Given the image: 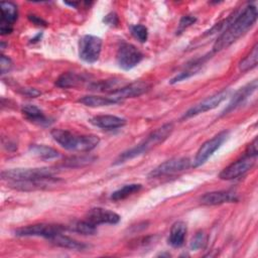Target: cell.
Masks as SVG:
<instances>
[{
    "label": "cell",
    "mask_w": 258,
    "mask_h": 258,
    "mask_svg": "<svg viewBox=\"0 0 258 258\" xmlns=\"http://www.w3.org/2000/svg\"><path fill=\"white\" fill-rule=\"evenodd\" d=\"M257 15V8L254 5L246 6L234 20L230 21L226 29L217 38L213 45V51H221L237 41L254 25Z\"/></svg>",
    "instance_id": "obj_1"
},
{
    "label": "cell",
    "mask_w": 258,
    "mask_h": 258,
    "mask_svg": "<svg viewBox=\"0 0 258 258\" xmlns=\"http://www.w3.org/2000/svg\"><path fill=\"white\" fill-rule=\"evenodd\" d=\"M172 130H173L172 123L163 124L161 127L152 131L143 141H141L140 143L136 144L130 149H127L123 151L121 154H119V156L115 159V162L113 164L114 165L121 164L127 160H130L132 158H135L137 156H140L148 152L154 146L158 145L159 143H162L171 134Z\"/></svg>",
    "instance_id": "obj_2"
},
{
    "label": "cell",
    "mask_w": 258,
    "mask_h": 258,
    "mask_svg": "<svg viewBox=\"0 0 258 258\" xmlns=\"http://www.w3.org/2000/svg\"><path fill=\"white\" fill-rule=\"evenodd\" d=\"M50 134L53 140L61 147L74 151H91L100 142V138L97 135H80L63 129H53Z\"/></svg>",
    "instance_id": "obj_3"
},
{
    "label": "cell",
    "mask_w": 258,
    "mask_h": 258,
    "mask_svg": "<svg viewBox=\"0 0 258 258\" xmlns=\"http://www.w3.org/2000/svg\"><path fill=\"white\" fill-rule=\"evenodd\" d=\"M56 170L51 167H34V168H13L1 172L2 179L9 181H28L53 177Z\"/></svg>",
    "instance_id": "obj_4"
},
{
    "label": "cell",
    "mask_w": 258,
    "mask_h": 258,
    "mask_svg": "<svg viewBox=\"0 0 258 258\" xmlns=\"http://www.w3.org/2000/svg\"><path fill=\"white\" fill-rule=\"evenodd\" d=\"M228 136H229V131L224 130L216 134L211 139L204 142L202 146L199 148V150L197 151V154L194 158L191 165L194 167H199L203 165L205 162H207L208 159L215 153V151H217L222 146V144L227 140Z\"/></svg>",
    "instance_id": "obj_5"
},
{
    "label": "cell",
    "mask_w": 258,
    "mask_h": 258,
    "mask_svg": "<svg viewBox=\"0 0 258 258\" xmlns=\"http://www.w3.org/2000/svg\"><path fill=\"white\" fill-rule=\"evenodd\" d=\"M102 49V39L96 35L86 34L79 41V56L86 62L94 63L99 59Z\"/></svg>",
    "instance_id": "obj_6"
},
{
    "label": "cell",
    "mask_w": 258,
    "mask_h": 258,
    "mask_svg": "<svg viewBox=\"0 0 258 258\" xmlns=\"http://www.w3.org/2000/svg\"><path fill=\"white\" fill-rule=\"evenodd\" d=\"M66 228L56 224H33L25 227H21L15 230V235L19 237H43L50 239L56 234L62 233Z\"/></svg>",
    "instance_id": "obj_7"
},
{
    "label": "cell",
    "mask_w": 258,
    "mask_h": 258,
    "mask_svg": "<svg viewBox=\"0 0 258 258\" xmlns=\"http://www.w3.org/2000/svg\"><path fill=\"white\" fill-rule=\"evenodd\" d=\"M143 53L133 44L124 42L122 43L117 50L116 60L119 66L124 71H129L135 68L142 59Z\"/></svg>",
    "instance_id": "obj_8"
},
{
    "label": "cell",
    "mask_w": 258,
    "mask_h": 258,
    "mask_svg": "<svg viewBox=\"0 0 258 258\" xmlns=\"http://www.w3.org/2000/svg\"><path fill=\"white\" fill-rule=\"evenodd\" d=\"M191 165V161L188 157H174L171 159H168L162 163H160L158 166H156L154 169H152L148 177H160V176H167L172 175L178 172H181L183 170H186Z\"/></svg>",
    "instance_id": "obj_9"
},
{
    "label": "cell",
    "mask_w": 258,
    "mask_h": 258,
    "mask_svg": "<svg viewBox=\"0 0 258 258\" xmlns=\"http://www.w3.org/2000/svg\"><path fill=\"white\" fill-rule=\"evenodd\" d=\"M256 157L245 154L242 158L234 161L227 167H225L220 173L219 177L224 180L236 179L245 173H247L255 164Z\"/></svg>",
    "instance_id": "obj_10"
},
{
    "label": "cell",
    "mask_w": 258,
    "mask_h": 258,
    "mask_svg": "<svg viewBox=\"0 0 258 258\" xmlns=\"http://www.w3.org/2000/svg\"><path fill=\"white\" fill-rule=\"evenodd\" d=\"M230 94V90H223L219 93H216L208 98H206L205 100H203L202 102L196 104L195 106H192L191 108H189L182 116V119H188L191 118L194 116H197L199 114L205 113L207 111L213 110L216 107H218Z\"/></svg>",
    "instance_id": "obj_11"
},
{
    "label": "cell",
    "mask_w": 258,
    "mask_h": 258,
    "mask_svg": "<svg viewBox=\"0 0 258 258\" xmlns=\"http://www.w3.org/2000/svg\"><path fill=\"white\" fill-rule=\"evenodd\" d=\"M149 90V85L145 82H134L129 85L118 88L117 90L109 93V97L113 99L117 104L128 98H135Z\"/></svg>",
    "instance_id": "obj_12"
},
{
    "label": "cell",
    "mask_w": 258,
    "mask_h": 258,
    "mask_svg": "<svg viewBox=\"0 0 258 258\" xmlns=\"http://www.w3.org/2000/svg\"><path fill=\"white\" fill-rule=\"evenodd\" d=\"M1 20H0V32L2 35H6L12 32L13 23L17 19V6L12 2H1Z\"/></svg>",
    "instance_id": "obj_13"
},
{
    "label": "cell",
    "mask_w": 258,
    "mask_h": 258,
    "mask_svg": "<svg viewBox=\"0 0 258 258\" xmlns=\"http://www.w3.org/2000/svg\"><path fill=\"white\" fill-rule=\"evenodd\" d=\"M86 220L90 221L96 226L102 224L115 225L120 222V216L117 213L99 207L90 209L86 215Z\"/></svg>",
    "instance_id": "obj_14"
},
{
    "label": "cell",
    "mask_w": 258,
    "mask_h": 258,
    "mask_svg": "<svg viewBox=\"0 0 258 258\" xmlns=\"http://www.w3.org/2000/svg\"><path fill=\"white\" fill-rule=\"evenodd\" d=\"M256 89H257V80H253L251 83H249L246 86L240 88L234 94L230 103L228 104V106L223 111L222 115H226V114L232 112L233 110H235L236 108H238L239 106H241L248 99V97H250L256 91Z\"/></svg>",
    "instance_id": "obj_15"
},
{
    "label": "cell",
    "mask_w": 258,
    "mask_h": 258,
    "mask_svg": "<svg viewBox=\"0 0 258 258\" xmlns=\"http://www.w3.org/2000/svg\"><path fill=\"white\" fill-rule=\"evenodd\" d=\"M200 201L201 204L206 206H217L225 203L237 202L238 197L233 190H216L205 194Z\"/></svg>",
    "instance_id": "obj_16"
},
{
    "label": "cell",
    "mask_w": 258,
    "mask_h": 258,
    "mask_svg": "<svg viewBox=\"0 0 258 258\" xmlns=\"http://www.w3.org/2000/svg\"><path fill=\"white\" fill-rule=\"evenodd\" d=\"M24 117L36 124V125H39V126H43V127H46V126H49L53 121L49 118H47L44 113L38 108L36 107L35 105H31V104H26L24 106H22V109H21Z\"/></svg>",
    "instance_id": "obj_17"
},
{
    "label": "cell",
    "mask_w": 258,
    "mask_h": 258,
    "mask_svg": "<svg viewBox=\"0 0 258 258\" xmlns=\"http://www.w3.org/2000/svg\"><path fill=\"white\" fill-rule=\"evenodd\" d=\"M90 123L102 129H116L124 126L126 120L115 115H98L91 118Z\"/></svg>",
    "instance_id": "obj_18"
},
{
    "label": "cell",
    "mask_w": 258,
    "mask_h": 258,
    "mask_svg": "<svg viewBox=\"0 0 258 258\" xmlns=\"http://www.w3.org/2000/svg\"><path fill=\"white\" fill-rule=\"evenodd\" d=\"M187 227L186 224L182 221L175 222L170 229L169 237H168V244L173 248L181 247L184 243L186 237Z\"/></svg>",
    "instance_id": "obj_19"
},
{
    "label": "cell",
    "mask_w": 258,
    "mask_h": 258,
    "mask_svg": "<svg viewBox=\"0 0 258 258\" xmlns=\"http://www.w3.org/2000/svg\"><path fill=\"white\" fill-rule=\"evenodd\" d=\"M86 82V78L83 75L74 73V72H66L62 73L55 81V86L58 88L69 89L80 86Z\"/></svg>",
    "instance_id": "obj_20"
},
{
    "label": "cell",
    "mask_w": 258,
    "mask_h": 258,
    "mask_svg": "<svg viewBox=\"0 0 258 258\" xmlns=\"http://www.w3.org/2000/svg\"><path fill=\"white\" fill-rule=\"evenodd\" d=\"M49 240L55 246L67 248V249H73V250H80L81 251V250H85L87 248L86 244H84L82 242H79V241H77V240H75V239H73L69 236H66L62 233L56 234L55 236L51 237Z\"/></svg>",
    "instance_id": "obj_21"
},
{
    "label": "cell",
    "mask_w": 258,
    "mask_h": 258,
    "mask_svg": "<svg viewBox=\"0 0 258 258\" xmlns=\"http://www.w3.org/2000/svg\"><path fill=\"white\" fill-rule=\"evenodd\" d=\"M97 156L91 155V154H84V155H75V156H70L66 158L61 162L62 167L67 168H79L83 166H87L94 161H96Z\"/></svg>",
    "instance_id": "obj_22"
},
{
    "label": "cell",
    "mask_w": 258,
    "mask_h": 258,
    "mask_svg": "<svg viewBox=\"0 0 258 258\" xmlns=\"http://www.w3.org/2000/svg\"><path fill=\"white\" fill-rule=\"evenodd\" d=\"M29 152L42 159H52L59 156L57 150L43 144H31L29 146Z\"/></svg>",
    "instance_id": "obj_23"
},
{
    "label": "cell",
    "mask_w": 258,
    "mask_h": 258,
    "mask_svg": "<svg viewBox=\"0 0 258 258\" xmlns=\"http://www.w3.org/2000/svg\"><path fill=\"white\" fill-rule=\"evenodd\" d=\"M142 185L140 183H129V184H125L122 187L116 189L115 191L112 192L110 199L114 202H118V201H122L127 199L128 197L138 192L141 189Z\"/></svg>",
    "instance_id": "obj_24"
},
{
    "label": "cell",
    "mask_w": 258,
    "mask_h": 258,
    "mask_svg": "<svg viewBox=\"0 0 258 258\" xmlns=\"http://www.w3.org/2000/svg\"><path fill=\"white\" fill-rule=\"evenodd\" d=\"M79 102L88 107H104V106H110V105L117 104L109 96L103 97V96H93V95L84 96L81 99H79Z\"/></svg>",
    "instance_id": "obj_25"
},
{
    "label": "cell",
    "mask_w": 258,
    "mask_h": 258,
    "mask_svg": "<svg viewBox=\"0 0 258 258\" xmlns=\"http://www.w3.org/2000/svg\"><path fill=\"white\" fill-rule=\"evenodd\" d=\"M258 60V45L257 43L252 47L251 51L239 62V69L241 72H247L257 66Z\"/></svg>",
    "instance_id": "obj_26"
},
{
    "label": "cell",
    "mask_w": 258,
    "mask_h": 258,
    "mask_svg": "<svg viewBox=\"0 0 258 258\" xmlns=\"http://www.w3.org/2000/svg\"><path fill=\"white\" fill-rule=\"evenodd\" d=\"M118 80L114 79V80H101V81H98V82H94V83H91L89 85V90L91 91H98V92H113L115 90H117L118 88L117 85H118Z\"/></svg>",
    "instance_id": "obj_27"
},
{
    "label": "cell",
    "mask_w": 258,
    "mask_h": 258,
    "mask_svg": "<svg viewBox=\"0 0 258 258\" xmlns=\"http://www.w3.org/2000/svg\"><path fill=\"white\" fill-rule=\"evenodd\" d=\"M72 229H73L75 232L80 233V234H83V235H94V234L97 232L96 225H94L93 223H91V222L88 221V220L76 222V223L73 225Z\"/></svg>",
    "instance_id": "obj_28"
},
{
    "label": "cell",
    "mask_w": 258,
    "mask_h": 258,
    "mask_svg": "<svg viewBox=\"0 0 258 258\" xmlns=\"http://www.w3.org/2000/svg\"><path fill=\"white\" fill-rule=\"evenodd\" d=\"M130 31L131 34L140 42H145L147 40L148 37V30L146 28V26L142 25V24H136V25H132L130 27Z\"/></svg>",
    "instance_id": "obj_29"
},
{
    "label": "cell",
    "mask_w": 258,
    "mask_h": 258,
    "mask_svg": "<svg viewBox=\"0 0 258 258\" xmlns=\"http://www.w3.org/2000/svg\"><path fill=\"white\" fill-rule=\"evenodd\" d=\"M207 244V235L204 232H199L196 234V236L192 238L190 244H189V248L190 250H200L203 249Z\"/></svg>",
    "instance_id": "obj_30"
},
{
    "label": "cell",
    "mask_w": 258,
    "mask_h": 258,
    "mask_svg": "<svg viewBox=\"0 0 258 258\" xmlns=\"http://www.w3.org/2000/svg\"><path fill=\"white\" fill-rule=\"evenodd\" d=\"M197 21V18L195 16L191 15H184L181 17V19L179 20L177 29H176V34H180L181 32H183L186 28H188L190 25H192L195 22Z\"/></svg>",
    "instance_id": "obj_31"
},
{
    "label": "cell",
    "mask_w": 258,
    "mask_h": 258,
    "mask_svg": "<svg viewBox=\"0 0 258 258\" xmlns=\"http://www.w3.org/2000/svg\"><path fill=\"white\" fill-rule=\"evenodd\" d=\"M0 68H1V74L4 75L8 73L11 68H12V61L9 57H7L4 54H1V59H0Z\"/></svg>",
    "instance_id": "obj_32"
},
{
    "label": "cell",
    "mask_w": 258,
    "mask_h": 258,
    "mask_svg": "<svg viewBox=\"0 0 258 258\" xmlns=\"http://www.w3.org/2000/svg\"><path fill=\"white\" fill-rule=\"evenodd\" d=\"M103 21H104L107 25L112 26V27H115V26H117V25L119 24V17H118V15H117L115 12H110V13H108V14L104 17Z\"/></svg>",
    "instance_id": "obj_33"
},
{
    "label": "cell",
    "mask_w": 258,
    "mask_h": 258,
    "mask_svg": "<svg viewBox=\"0 0 258 258\" xmlns=\"http://www.w3.org/2000/svg\"><path fill=\"white\" fill-rule=\"evenodd\" d=\"M257 153H258V150H257V138H255V139L247 146V149H246L245 154H247V155H249V156L256 157V156H257Z\"/></svg>",
    "instance_id": "obj_34"
},
{
    "label": "cell",
    "mask_w": 258,
    "mask_h": 258,
    "mask_svg": "<svg viewBox=\"0 0 258 258\" xmlns=\"http://www.w3.org/2000/svg\"><path fill=\"white\" fill-rule=\"evenodd\" d=\"M28 19L33 24H35V25H42V26H46L47 25V23L42 18H40V17H38V16H36L34 14H29L28 15Z\"/></svg>",
    "instance_id": "obj_35"
},
{
    "label": "cell",
    "mask_w": 258,
    "mask_h": 258,
    "mask_svg": "<svg viewBox=\"0 0 258 258\" xmlns=\"http://www.w3.org/2000/svg\"><path fill=\"white\" fill-rule=\"evenodd\" d=\"M22 94H24L28 97H31V98H35V97L40 95V92L37 91L36 89H33V88H25V89L22 90Z\"/></svg>",
    "instance_id": "obj_36"
}]
</instances>
